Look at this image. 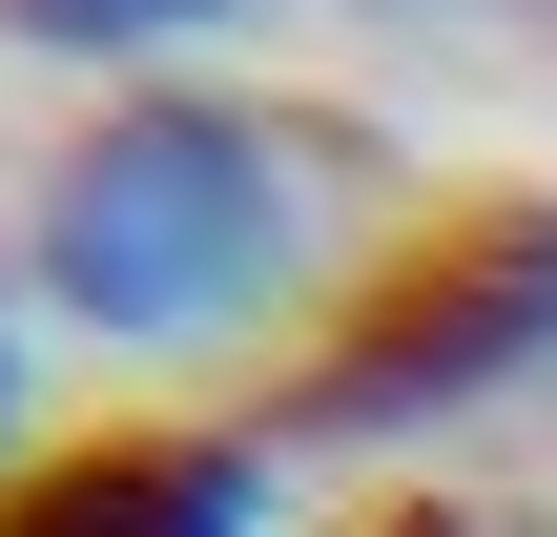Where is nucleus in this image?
Here are the masks:
<instances>
[{
    "mask_svg": "<svg viewBox=\"0 0 557 537\" xmlns=\"http://www.w3.org/2000/svg\"><path fill=\"white\" fill-rule=\"evenodd\" d=\"M41 310H83L103 352H186V331H248L310 248V166L289 124L248 103H103L62 166H41Z\"/></svg>",
    "mask_w": 557,
    "mask_h": 537,
    "instance_id": "1",
    "label": "nucleus"
},
{
    "mask_svg": "<svg viewBox=\"0 0 557 537\" xmlns=\"http://www.w3.org/2000/svg\"><path fill=\"white\" fill-rule=\"evenodd\" d=\"M21 41H83V62H124V41H186V21H227V0H0Z\"/></svg>",
    "mask_w": 557,
    "mask_h": 537,
    "instance_id": "4",
    "label": "nucleus"
},
{
    "mask_svg": "<svg viewBox=\"0 0 557 537\" xmlns=\"http://www.w3.org/2000/svg\"><path fill=\"white\" fill-rule=\"evenodd\" d=\"M537 352H557V207L496 186V207L413 228V248L331 310V352L289 373L269 435H413V414H475L496 373H537Z\"/></svg>",
    "mask_w": 557,
    "mask_h": 537,
    "instance_id": "2",
    "label": "nucleus"
},
{
    "mask_svg": "<svg viewBox=\"0 0 557 537\" xmlns=\"http://www.w3.org/2000/svg\"><path fill=\"white\" fill-rule=\"evenodd\" d=\"M0 537H269L248 435H83L41 476H0Z\"/></svg>",
    "mask_w": 557,
    "mask_h": 537,
    "instance_id": "3",
    "label": "nucleus"
}]
</instances>
